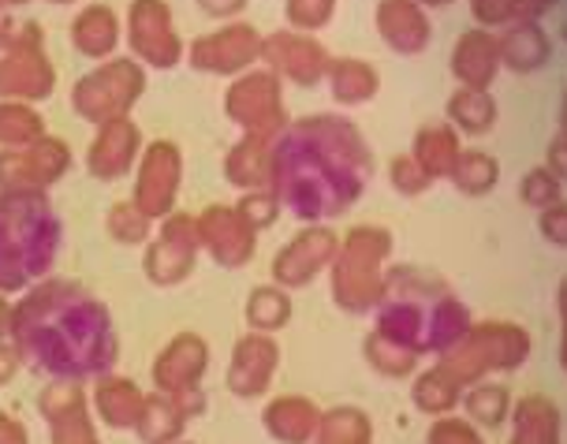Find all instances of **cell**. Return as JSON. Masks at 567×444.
I'll list each match as a JSON object with an SVG mask.
<instances>
[{
    "mask_svg": "<svg viewBox=\"0 0 567 444\" xmlns=\"http://www.w3.org/2000/svg\"><path fill=\"white\" fill-rule=\"evenodd\" d=\"M12 344L23 366L49 381H97L116 370L113 314L79 280L45 277L12 307Z\"/></svg>",
    "mask_w": 567,
    "mask_h": 444,
    "instance_id": "1",
    "label": "cell"
},
{
    "mask_svg": "<svg viewBox=\"0 0 567 444\" xmlns=\"http://www.w3.org/2000/svg\"><path fill=\"white\" fill-rule=\"evenodd\" d=\"M373 176L362 131L343 116H307L288 124L272 146V195L307 225L348 214Z\"/></svg>",
    "mask_w": 567,
    "mask_h": 444,
    "instance_id": "2",
    "label": "cell"
},
{
    "mask_svg": "<svg viewBox=\"0 0 567 444\" xmlns=\"http://www.w3.org/2000/svg\"><path fill=\"white\" fill-rule=\"evenodd\" d=\"M373 318H378L373 332L411 348L414 355L449 351L471 329V310L452 296L449 285L414 266L384 272V291L373 307Z\"/></svg>",
    "mask_w": 567,
    "mask_h": 444,
    "instance_id": "3",
    "label": "cell"
},
{
    "mask_svg": "<svg viewBox=\"0 0 567 444\" xmlns=\"http://www.w3.org/2000/svg\"><path fill=\"white\" fill-rule=\"evenodd\" d=\"M64 247V220L49 190H0V296L49 277Z\"/></svg>",
    "mask_w": 567,
    "mask_h": 444,
    "instance_id": "4",
    "label": "cell"
},
{
    "mask_svg": "<svg viewBox=\"0 0 567 444\" xmlns=\"http://www.w3.org/2000/svg\"><path fill=\"white\" fill-rule=\"evenodd\" d=\"M392 255V236L378 225L351 228L332 258V299L348 314H373L384 291V261Z\"/></svg>",
    "mask_w": 567,
    "mask_h": 444,
    "instance_id": "5",
    "label": "cell"
},
{
    "mask_svg": "<svg viewBox=\"0 0 567 444\" xmlns=\"http://www.w3.org/2000/svg\"><path fill=\"white\" fill-rule=\"evenodd\" d=\"M142 94H146V68L135 56H109L71 86V105L86 124L101 127L109 120L131 116Z\"/></svg>",
    "mask_w": 567,
    "mask_h": 444,
    "instance_id": "6",
    "label": "cell"
},
{
    "mask_svg": "<svg viewBox=\"0 0 567 444\" xmlns=\"http://www.w3.org/2000/svg\"><path fill=\"white\" fill-rule=\"evenodd\" d=\"M530 351V337L519 326H501V321H485L478 329H467L460 340L441 351V366L452 373L460 385L478 381L489 370H512L519 366Z\"/></svg>",
    "mask_w": 567,
    "mask_h": 444,
    "instance_id": "7",
    "label": "cell"
},
{
    "mask_svg": "<svg viewBox=\"0 0 567 444\" xmlns=\"http://www.w3.org/2000/svg\"><path fill=\"white\" fill-rule=\"evenodd\" d=\"M127 49L142 68L168 72L187 56V45L176 34V19H172L168 0H131L127 4Z\"/></svg>",
    "mask_w": 567,
    "mask_h": 444,
    "instance_id": "8",
    "label": "cell"
},
{
    "mask_svg": "<svg viewBox=\"0 0 567 444\" xmlns=\"http://www.w3.org/2000/svg\"><path fill=\"white\" fill-rule=\"evenodd\" d=\"M225 116L243 135L247 131H284L291 124L284 109V86L269 68H250L225 90Z\"/></svg>",
    "mask_w": 567,
    "mask_h": 444,
    "instance_id": "9",
    "label": "cell"
},
{
    "mask_svg": "<svg viewBox=\"0 0 567 444\" xmlns=\"http://www.w3.org/2000/svg\"><path fill=\"white\" fill-rule=\"evenodd\" d=\"M261 42L266 38L258 34L255 23L247 19H231V23H220L209 34H198L195 42L187 45V64L202 75H243L261 60Z\"/></svg>",
    "mask_w": 567,
    "mask_h": 444,
    "instance_id": "10",
    "label": "cell"
},
{
    "mask_svg": "<svg viewBox=\"0 0 567 444\" xmlns=\"http://www.w3.org/2000/svg\"><path fill=\"white\" fill-rule=\"evenodd\" d=\"M198 250H202V244H198L195 217L172 209L168 217L157 220V236L150 239L146 255H142V272H146L150 285L176 288L190 277Z\"/></svg>",
    "mask_w": 567,
    "mask_h": 444,
    "instance_id": "11",
    "label": "cell"
},
{
    "mask_svg": "<svg viewBox=\"0 0 567 444\" xmlns=\"http://www.w3.org/2000/svg\"><path fill=\"white\" fill-rule=\"evenodd\" d=\"M179 184H184V149L172 138H154L150 146H142L135 165V195H131L142 214L150 220L168 217L176 209Z\"/></svg>",
    "mask_w": 567,
    "mask_h": 444,
    "instance_id": "12",
    "label": "cell"
},
{
    "mask_svg": "<svg viewBox=\"0 0 567 444\" xmlns=\"http://www.w3.org/2000/svg\"><path fill=\"white\" fill-rule=\"evenodd\" d=\"M337 250H340V236L329 225H307L272 258V285H280L284 291L313 285L332 266Z\"/></svg>",
    "mask_w": 567,
    "mask_h": 444,
    "instance_id": "13",
    "label": "cell"
},
{
    "mask_svg": "<svg viewBox=\"0 0 567 444\" xmlns=\"http://www.w3.org/2000/svg\"><path fill=\"white\" fill-rule=\"evenodd\" d=\"M71 146L64 138H38L23 149H0V190H49L68 176Z\"/></svg>",
    "mask_w": 567,
    "mask_h": 444,
    "instance_id": "14",
    "label": "cell"
},
{
    "mask_svg": "<svg viewBox=\"0 0 567 444\" xmlns=\"http://www.w3.org/2000/svg\"><path fill=\"white\" fill-rule=\"evenodd\" d=\"M261 60L277 79H288L296 86H318L321 79L329 75L332 56L326 53V45L313 34H302V30H272V34L261 42Z\"/></svg>",
    "mask_w": 567,
    "mask_h": 444,
    "instance_id": "15",
    "label": "cell"
},
{
    "mask_svg": "<svg viewBox=\"0 0 567 444\" xmlns=\"http://www.w3.org/2000/svg\"><path fill=\"white\" fill-rule=\"evenodd\" d=\"M202 250L220 269H243L258 250V231L239 217L236 206H206L195 217Z\"/></svg>",
    "mask_w": 567,
    "mask_h": 444,
    "instance_id": "16",
    "label": "cell"
},
{
    "mask_svg": "<svg viewBox=\"0 0 567 444\" xmlns=\"http://www.w3.org/2000/svg\"><path fill=\"white\" fill-rule=\"evenodd\" d=\"M280 366V344L272 340V332H243L231 348L228 359V392L239 400H258L266 396L272 378Z\"/></svg>",
    "mask_w": 567,
    "mask_h": 444,
    "instance_id": "17",
    "label": "cell"
},
{
    "mask_svg": "<svg viewBox=\"0 0 567 444\" xmlns=\"http://www.w3.org/2000/svg\"><path fill=\"white\" fill-rule=\"evenodd\" d=\"M56 90V64L45 45L0 49V101H45Z\"/></svg>",
    "mask_w": 567,
    "mask_h": 444,
    "instance_id": "18",
    "label": "cell"
},
{
    "mask_svg": "<svg viewBox=\"0 0 567 444\" xmlns=\"http://www.w3.org/2000/svg\"><path fill=\"white\" fill-rule=\"evenodd\" d=\"M206 411V392L190 389V392H150L142 403L138 415V441L142 444H176L184 441V430L190 419H198Z\"/></svg>",
    "mask_w": 567,
    "mask_h": 444,
    "instance_id": "19",
    "label": "cell"
},
{
    "mask_svg": "<svg viewBox=\"0 0 567 444\" xmlns=\"http://www.w3.org/2000/svg\"><path fill=\"white\" fill-rule=\"evenodd\" d=\"M142 157V131L131 116L109 120L97 127L94 143L86 149V173L101 179V184H113V179L127 176Z\"/></svg>",
    "mask_w": 567,
    "mask_h": 444,
    "instance_id": "20",
    "label": "cell"
},
{
    "mask_svg": "<svg viewBox=\"0 0 567 444\" xmlns=\"http://www.w3.org/2000/svg\"><path fill=\"white\" fill-rule=\"evenodd\" d=\"M209 370V344L198 332H176L161 355L154 359V385L157 392H190L202 389V378Z\"/></svg>",
    "mask_w": 567,
    "mask_h": 444,
    "instance_id": "21",
    "label": "cell"
},
{
    "mask_svg": "<svg viewBox=\"0 0 567 444\" xmlns=\"http://www.w3.org/2000/svg\"><path fill=\"white\" fill-rule=\"evenodd\" d=\"M378 34L381 42L400 56H419L430 49L433 38V23L425 16V8L419 0H378Z\"/></svg>",
    "mask_w": 567,
    "mask_h": 444,
    "instance_id": "22",
    "label": "cell"
},
{
    "mask_svg": "<svg viewBox=\"0 0 567 444\" xmlns=\"http://www.w3.org/2000/svg\"><path fill=\"white\" fill-rule=\"evenodd\" d=\"M280 131H247L236 146L225 154V179L236 190L269 187L272 179V146Z\"/></svg>",
    "mask_w": 567,
    "mask_h": 444,
    "instance_id": "23",
    "label": "cell"
},
{
    "mask_svg": "<svg viewBox=\"0 0 567 444\" xmlns=\"http://www.w3.org/2000/svg\"><path fill=\"white\" fill-rule=\"evenodd\" d=\"M496 72H501V45H496L493 30L474 27L467 34H460L452 53V75L460 79V86L489 90Z\"/></svg>",
    "mask_w": 567,
    "mask_h": 444,
    "instance_id": "24",
    "label": "cell"
},
{
    "mask_svg": "<svg viewBox=\"0 0 567 444\" xmlns=\"http://www.w3.org/2000/svg\"><path fill=\"white\" fill-rule=\"evenodd\" d=\"M326 411L307 396H277L261 411V426L280 444H310Z\"/></svg>",
    "mask_w": 567,
    "mask_h": 444,
    "instance_id": "25",
    "label": "cell"
},
{
    "mask_svg": "<svg viewBox=\"0 0 567 444\" xmlns=\"http://www.w3.org/2000/svg\"><path fill=\"white\" fill-rule=\"evenodd\" d=\"M496 45H501V68H512L519 75L534 72L553 56V42L538 19H515L496 34Z\"/></svg>",
    "mask_w": 567,
    "mask_h": 444,
    "instance_id": "26",
    "label": "cell"
},
{
    "mask_svg": "<svg viewBox=\"0 0 567 444\" xmlns=\"http://www.w3.org/2000/svg\"><path fill=\"white\" fill-rule=\"evenodd\" d=\"M146 392L138 389V381L120 378V373H105L94 385V411L109 430H135Z\"/></svg>",
    "mask_w": 567,
    "mask_h": 444,
    "instance_id": "27",
    "label": "cell"
},
{
    "mask_svg": "<svg viewBox=\"0 0 567 444\" xmlns=\"http://www.w3.org/2000/svg\"><path fill=\"white\" fill-rule=\"evenodd\" d=\"M71 45L90 60H109L120 49V16L109 4H86L71 19Z\"/></svg>",
    "mask_w": 567,
    "mask_h": 444,
    "instance_id": "28",
    "label": "cell"
},
{
    "mask_svg": "<svg viewBox=\"0 0 567 444\" xmlns=\"http://www.w3.org/2000/svg\"><path fill=\"white\" fill-rule=\"evenodd\" d=\"M329 90L340 105H367V101L378 97L381 90V75L370 60L359 56H337L329 64Z\"/></svg>",
    "mask_w": 567,
    "mask_h": 444,
    "instance_id": "29",
    "label": "cell"
},
{
    "mask_svg": "<svg viewBox=\"0 0 567 444\" xmlns=\"http://www.w3.org/2000/svg\"><path fill=\"white\" fill-rule=\"evenodd\" d=\"M460 154H463V146H460V135H455L452 124L422 127L419 135H414V143H411V157L419 161V165L433 179H449L455 157H460Z\"/></svg>",
    "mask_w": 567,
    "mask_h": 444,
    "instance_id": "30",
    "label": "cell"
},
{
    "mask_svg": "<svg viewBox=\"0 0 567 444\" xmlns=\"http://www.w3.org/2000/svg\"><path fill=\"white\" fill-rule=\"evenodd\" d=\"M45 135V116L30 101H0V149L34 146Z\"/></svg>",
    "mask_w": 567,
    "mask_h": 444,
    "instance_id": "31",
    "label": "cell"
},
{
    "mask_svg": "<svg viewBox=\"0 0 567 444\" xmlns=\"http://www.w3.org/2000/svg\"><path fill=\"white\" fill-rule=\"evenodd\" d=\"M449 120L467 135H485L496 124V101L489 97V90L460 86L449 97Z\"/></svg>",
    "mask_w": 567,
    "mask_h": 444,
    "instance_id": "32",
    "label": "cell"
},
{
    "mask_svg": "<svg viewBox=\"0 0 567 444\" xmlns=\"http://www.w3.org/2000/svg\"><path fill=\"white\" fill-rule=\"evenodd\" d=\"M449 179L463 190V195L482 198V195H489V190L496 187L501 168H496V157H489L485 149H463V154L455 157Z\"/></svg>",
    "mask_w": 567,
    "mask_h": 444,
    "instance_id": "33",
    "label": "cell"
},
{
    "mask_svg": "<svg viewBox=\"0 0 567 444\" xmlns=\"http://www.w3.org/2000/svg\"><path fill=\"white\" fill-rule=\"evenodd\" d=\"M291 321V296L280 285H261L247 299V326L255 332H277Z\"/></svg>",
    "mask_w": 567,
    "mask_h": 444,
    "instance_id": "34",
    "label": "cell"
},
{
    "mask_svg": "<svg viewBox=\"0 0 567 444\" xmlns=\"http://www.w3.org/2000/svg\"><path fill=\"white\" fill-rule=\"evenodd\" d=\"M310 444H370V419L354 407H337L321 415V426Z\"/></svg>",
    "mask_w": 567,
    "mask_h": 444,
    "instance_id": "35",
    "label": "cell"
},
{
    "mask_svg": "<svg viewBox=\"0 0 567 444\" xmlns=\"http://www.w3.org/2000/svg\"><path fill=\"white\" fill-rule=\"evenodd\" d=\"M154 225H157V220H150L131 198L127 202H113V206H109V214H105L109 236H113L120 247L150 244V231H154Z\"/></svg>",
    "mask_w": 567,
    "mask_h": 444,
    "instance_id": "36",
    "label": "cell"
},
{
    "mask_svg": "<svg viewBox=\"0 0 567 444\" xmlns=\"http://www.w3.org/2000/svg\"><path fill=\"white\" fill-rule=\"evenodd\" d=\"M460 381L452 378L444 366H433V370H425L419 381H414V389H411V396L414 403H419L422 411H433V415H441V411H452L455 403H460Z\"/></svg>",
    "mask_w": 567,
    "mask_h": 444,
    "instance_id": "37",
    "label": "cell"
},
{
    "mask_svg": "<svg viewBox=\"0 0 567 444\" xmlns=\"http://www.w3.org/2000/svg\"><path fill=\"white\" fill-rule=\"evenodd\" d=\"M367 362L381 378H408V373L419 366V355L411 348L396 344V340L381 337V332H370L367 337Z\"/></svg>",
    "mask_w": 567,
    "mask_h": 444,
    "instance_id": "38",
    "label": "cell"
},
{
    "mask_svg": "<svg viewBox=\"0 0 567 444\" xmlns=\"http://www.w3.org/2000/svg\"><path fill=\"white\" fill-rule=\"evenodd\" d=\"M515 422L523 430L515 444H556V411L549 407V400H523Z\"/></svg>",
    "mask_w": 567,
    "mask_h": 444,
    "instance_id": "39",
    "label": "cell"
},
{
    "mask_svg": "<svg viewBox=\"0 0 567 444\" xmlns=\"http://www.w3.org/2000/svg\"><path fill=\"white\" fill-rule=\"evenodd\" d=\"M49 444H101V433L90 419V403L49 422Z\"/></svg>",
    "mask_w": 567,
    "mask_h": 444,
    "instance_id": "40",
    "label": "cell"
},
{
    "mask_svg": "<svg viewBox=\"0 0 567 444\" xmlns=\"http://www.w3.org/2000/svg\"><path fill=\"white\" fill-rule=\"evenodd\" d=\"M75 407H86L83 381H49L42 389V396H38V411H42L45 422L68 415V411H75Z\"/></svg>",
    "mask_w": 567,
    "mask_h": 444,
    "instance_id": "41",
    "label": "cell"
},
{
    "mask_svg": "<svg viewBox=\"0 0 567 444\" xmlns=\"http://www.w3.org/2000/svg\"><path fill=\"white\" fill-rule=\"evenodd\" d=\"M236 209H239V217L247 220L250 228L261 231V228H272L277 225V217H280V198L272 195V187H258V190H243L239 202H236Z\"/></svg>",
    "mask_w": 567,
    "mask_h": 444,
    "instance_id": "42",
    "label": "cell"
},
{
    "mask_svg": "<svg viewBox=\"0 0 567 444\" xmlns=\"http://www.w3.org/2000/svg\"><path fill=\"white\" fill-rule=\"evenodd\" d=\"M284 16H288L291 30L313 34V30L332 23V16H337V0H284Z\"/></svg>",
    "mask_w": 567,
    "mask_h": 444,
    "instance_id": "43",
    "label": "cell"
},
{
    "mask_svg": "<svg viewBox=\"0 0 567 444\" xmlns=\"http://www.w3.org/2000/svg\"><path fill=\"white\" fill-rule=\"evenodd\" d=\"M519 195L526 206H534V209H549L556 206V202L564 198V179L560 176H553L549 168H530V173L523 176V184H519Z\"/></svg>",
    "mask_w": 567,
    "mask_h": 444,
    "instance_id": "44",
    "label": "cell"
},
{
    "mask_svg": "<svg viewBox=\"0 0 567 444\" xmlns=\"http://www.w3.org/2000/svg\"><path fill=\"white\" fill-rule=\"evenodd\" d=\"M467 411L482 422V426H501V422L508 419V389H501V385L471 389Z\"/></svg>",
    "mask_w": 567,
    "mask_h": 444,
    "instance_id": "45",
    "label": "cell"
},
{
    "mask_svg": "<svg viewBox=\"0 0 567 444\" xmlns=\"http://www.w3.org/2000/svg\"><path fill=\"white\" fill-rule=\"evenodd\" d=\"M389 179H392V187H396L403 198H419V195H425V190L433 187V176L425 173V168L411 154H400L396 161H392Z\"/></svg>",
    "mask_w": 567,
    "mask_h": 444,
    "instance_id": "46",
    "label": "cell"
},
{
    "mask_svg": "<svg viewBox=\"0 0 567 444\" xmlns=\"http://www.w3.org/2000/svg\"><path fill=\"white\" fill-rule=\"evenodd\" d=\"M471 12L485 27H508L515 23V0H471Z\"/></svg>",
    "mask_w": 567,
    "mask_h": 444,
    "instance_id": "47",
    "label": "cell"
},
{
    "mask_svg": "<svg viewBox=\"0 0 567 444\" xmlns=\"http://www.w3.org/2000/svg\"><path fill=\"white\" fill-rule=\"evenodd\" d=\"M430 444H482V441H478V433L467 426V422L441 419L437 426L430 430Z\"/></svg>",
    "mask_w": 567,
    "mask_h": 444,
    "instance_id": "48",
    "label": "cell"
},
{
    "mask_svg": "<svg viewBox=\"0 0 567 444\" xmlns=\"http://www.w3.org/2000/svg\"><path fill=\"white\" fill-rule=\"evenodd\" d=\"M542 236L556 247H567V202L560 198L556 206L542 209Z\"/></svg>",
    "mask_w": 567,
    "mask_h": 444,
    "instance_id": "49",
    "label": "cell"
},
{
    "mask_svg": "<svg viewBox=\"0 0 567 444\" xmlns=\"http://www.w3.org/2000/svg\"><path fill=\"white\" fill-rule=\"evenodd\" d=\"M195 4L206 12L209 19H220V23H231V19L243 16V8H247V0H195Z\"/></svg>",
    "mask_w": 567,
    "mask_h": 444,
    "instance_id": "50",
    "label": "cell"
},
{
    "mask_svg": "<svg viewBox=\"0 0 567 444\" xmlns=\"http://www.w3.org/2000/svg\"><path fill=\"white\" fill-rule=\"evenodd\" d=\"M19 366H23V359H19L16 344L12 340H0V385H8L19 373Z\"/></svg>",
    "mask_w": 567,
    "mask_h": 444,
    "instance_id": "51",
    "label": "cell"
},
{
    "mask_svg": "<svg viewBox=\"0 0 567 444\" xmlns=\"http://www.w3.org/2000/svg\"><path fill=\"white\" fill-rule=\"evenodd\" d=\"M545 168H549L553 176H560L567 184V135H556L553 146H549V161H545Z\"/></svg>",
    "mask_w": 567,
    "mask_h": 444,
    "instance_id": "52",
    "label": "cell"
},
{
    "mask_svg": "<svg viewBox=\"0 0 567 444\" xmlns=\"http://www.w3.org/2000/svg\"><path fill=\"white\" fill-rule=\"evenodd\" d=\"M0 444H30V433L19 419L0 411Z\"/></svg>",
    "mask_w": 567,
    "mask_h": 444,
    "instance_id": "53",
    "label": "cell"
},
{
    "mask_svg": "<svg viewBox=\"0 0 567 444\" xmlns=\"http://www.w3.org/2000/svg\"><path fill=\"white\" fill-rule=\"evenodd\" d=\"M560 0H515V19H538Z\"/></svg>",
    "mask_w": 567,
    "mask_h": 444,
    "instance_id": "54",
    "label": "cell"
},
{
    "mask_svg": "<svg viewBox=\"0 0 567 444\" xmlns=\"http://www.w3.org/2000/svg\"><path fill=\"white\" fill-rule=\"evenodd\" d=\"M12 307L16 302H8L0 296V340H12Z\"/></svg>",
    "mask_w": 567,
    "mask_h": 444,
    "instance_id": "55",
    "label": "cell"
},
{
    "mask_svg": "<svg viewBox=\"0 0 567 444\" xmlns=\"http://www.w3.org/2000/svg\"><path fill=\"white\" fill-rule=\"evenodd\" d=\"M16 19H19V16H12V12H8V8H0V49L8 45V38H12Z\"/></svg>",
    "mask_w": 567,
    "mask_h": 444,
    "instance_id": "56",
    "label": "cell"
},
{
    "mask_svg": "<svg viewBox=\"0 0 567 444\" xmlns=\"http://www.w3.org/2000/svg\"><path fill=\"white\" fill-rule=\"evenodd\" d=\"M23 4H30V0H0V8H8V12H12V8H23Z\"/></svg>",
    "mask_w": 567,
    "mask_h": 444,
    "instance_id": "57",
    "label": "cell"
},
{
    "mask_svg": "<svg viewBox=\"0 0 567 444\" xmlns=\"http://www.w3.org/2000/svg\"><path fill=\"white\" fill-rule=\"evenodd\" d=\"M560 314L567 318V280H564V288H560Z\"/></svg>",
    "mask_w": 567,
    "mask_h": 444,
    "instance_id": "58",
    "label": "cell"
},
{
    "mask_svg": "<svg viewBox=\"0 0 567 444\" xmlns=\"http://www.w3.org/2000/svg\"><path fill=\"white\" fill-rule=\"evenodd\" d=\"M422 8H441V4H452V0H419Z\"/></svg>",
    "mask_w": 567,
    "mask_h": 444,
    "instance_id": "59",
    "label": "cell"
},
{
    "mask_svg": "<svg viewBox=\"0 0 567 444\" xmlns=\"http://www.w3.org/2000/svg\"><path fill=\"white\" fill-rule=\"evenodd\" d=\"M560 124H564V135H567V97H564V109H560Z\"/></svg>",
    "mask_w": 567,
    "mask_h": 444,
    "instance_id": "60",
    "label": "cell"
},
{
    "mask_svg": "<svg viewBox=\"0 0 567 444\" xmlns=\"http://www.w3.org/2000/svg\"><path fill=\"white\" fill-rule=\"evenodd\" d=\"M45 4H79V0H45Z\"/></svg>",
    "mask_w": 567,
    "mask_h": 444,
    "instance_id": "61",
    "label": "cell"
},
{
    "mask_svg": "<svg viewBox=\"0 0 567 444\" xmlns=\"http://www.w3.org/2000/svg\"><path fill=\"white\" fill-rule=\"evenodd\" d=\"M564 38H567V19H564Z\"/></svg>",
    "mask_w": 567,
    "mask_h": 444,
    "instance_id": "62",
    "label": "cell"
},
{
    "mask_svg": "<svg viewBox=\"0 0 567 444\" xmlns=\"http://www.w3.org/2000/svg\"><path fill=\"white\" fill-rule=\"evenodd\" d=\"M176 444H195V441H176Z\"/></svg>",
    "mask_w": 567,
    "mask_h": 444,
    "instance_id": "63",
    "label": "cell"
}]
</instances>
